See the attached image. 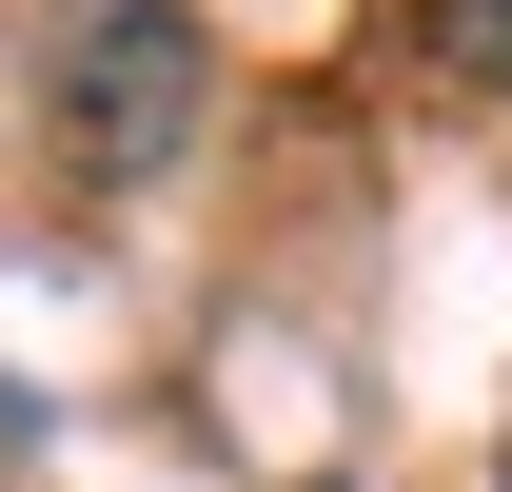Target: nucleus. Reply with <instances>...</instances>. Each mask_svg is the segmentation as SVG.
I'll use <instances>...</instances> for the list:
<instances>
[{
  "label": "nucleus",
  "mask_w": 512,
  "mask_h": 492,
  "mask_svg": "<svg viewBox=\"0 0 512 492\" xmlns=\"http://www.w3.org/2000/svg\"><path fill=\"white\" fill-rule=\"evenodd\" d=\"M40 99H60V158H79V178H178V158H197V99H217L197 0H79L60 60H40Z\"/></svg>",
  "instance_id": "1"
},
{
  "label": "nucleus",
  "mask_w": 512,
  "mask_h": 492,
  "mask_svg": "<svg viewBox=\"0 0 512 492\" xmlns=\"http://www.w3.org/2000/svg\"><path fill=\"white\" fill-rule=\"evenodd\" d=\"M434 60H453V99H512V0H434Z\"/></svg>",
  "instance_id": "2"
}]
</instances>
